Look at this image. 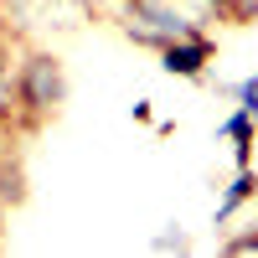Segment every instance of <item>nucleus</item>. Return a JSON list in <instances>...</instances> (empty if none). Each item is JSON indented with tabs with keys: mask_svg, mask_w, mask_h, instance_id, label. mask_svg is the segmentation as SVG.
<instances>
[{
	"mask_svg": "<svg viewBox=\"0 0 258 258\" xmlns=\"http://www.w3.org/2000/svg\"><path fill=\"white\" fill-rule=\"evenodd\" d=\"M207 21H217L207 0H124L119 11L124 36H135L140 47H155V52L186 31H207Z\"/></svg>",
	"mask_w": 258,
	"mask_h": 258,
	"instance_id": "obj_1",
	"label": "nucleus"
},
{
	"mask_svg": "<svg viewBox=\"0 0 258 258\" xmlns=\"http://www.w3.org/2000/svg\"><path fill=\"white\" fill-rule=\"evenodd\" d=\"M68 103V73L52 52H21L16 57V119L41 124Z\"/></svg>",
	"mask_w": 258,
	"mask_h": 258,
	"instance_id": "obj_2",
	"label": "nucleus"
},
{
	"mask_svg": "<svg viewBox=\"0 0 258 258\" xmlns=\"http://www.w3.org/2000/svg\"><path fill=\"white\" fill-rule=\"evenodd\" d=\"M212 57H217L212 31H186V36H176V41L160 47V68L170 78H207V62Z\"/></svg>",
	"mask_w": 258,
	"mask_h": 258,
	"instance_id": "obj_3",
	"label": "nucleus"
},
{
	"mask_svg": "<svg viewBox=\"0 0 258 258\" xmlns=\"http://www.w3.org/2000/svg\"><path fill=\"white\" fill-rule=\"evenodd\" d=\"M248 202H258V176H253V165H238V176L227 181V191H222L217 212H212V222H217V227H227V222L238 217Z\"/></svg>",
	"mask_w": 258,
	"mask_h": 258,
	"instance_id": "obj_4",
	"label": "nucleus"
},
{
	"mask_svg": "<svg viewBox=\"0 0 258 258\" xmlns=\"http://www.w3.org/2000/svg\"><path fill=\"white\" fill-rule=\"evenodd\" d=\"M217 135L232 145V160L238 165H253V140H258V114H248V109H232L222 124H217Z\"/></svg>",
	"mask_w": 258,
	"mask_h": 258,
	"instance_id": "obj_5",
	"label": "nucleus"
},
{
	"mask_svg": "<svg viewBox=\"0 0 258 258\" xmlns=\"http://www.w3.org/2000/svg\"><path fill=\"white\" fill-rule=\"evenodd\" d=\"M16 119V47L0 26V124Z\"/></svg>",
	"mask_w": 258,
	"mask_h": 258,
	"instance_id": "obj_6",
	"label": "nucleus"
},
{
	"mask_svg": "<svg viewBox=\"0 0 258 258\" xmlns=\"http://www.w3.org/2000/svg\"><path fill=\"white\" fill-rule=\"evenodd\" d=\"M212 16L217 21H232V26H248V21H258V0H207Z\"/></svg>",
	"mask_w": 258,
	"mask_h": 258,
	"instance_id": "obj_7",
	"label": "nucleus"
},
{
	"mask_svg": "<svg viewBox=\"0 0 258 258\" xmlns=\"http://www.w3.org/2000/svg\"><path fill=\"white\" fill-rule=\"evenodd\" d=\"M232 98H238V109H248V114H258V73H248L238 88H232Z\"/></svg>",
	"mask_w": 258,
	"mask_h": 258,
	"instance_id": "obj_8",
	"label": "nucleus"
},
{
	"mask_svg": "<svg viewBox=\"0 0 258 258\" xmlns=\"http://www.w3.org/2000/svg\"><path fill=\"white\" fill-rule=\"evenodd\" d=\"M227 253H258V232H253V238H232Z\"/></svg>",
	"mask_w": 258,
	"mask_h": 258,
	"instance_id": "obj_9",
	"label": "nucleus"
}]
</instances>
